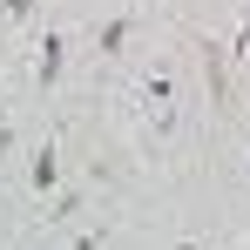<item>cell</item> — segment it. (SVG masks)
Listing matches in <instances>:
<instances>
[{
  "label": "cell",
  "instance_id": "cell-1",
  "mask_svg": "<svg viewBox=\"0 0 250 250\" xmlns=\"http://www.w3.org/2000/svg\"><path fill=\"white\" fill-rule=\"evenodd\" d=\"M27 183H34V196L61 189V156H54V142H34V156H27Z\"/></svg>",
  "mask_w": 250,
  "mask_h": 250
},
{
  "label": "cell",
  "instance_id": "cell-2",
  "mask_svg": "<svg viewBox=\"0 0 250 250\" xmlns=\"http://www.w3.org/2000/svg\"><path fill=\"white\" fill-rule=\"evenodd\" d=\"M61 61H68V34H61V27H47V34H41V61H34V82L54 88V82H61Z\"/></svg>",
  "mask_w": 250,
  "mask_h": 250
},
{
  "label": "cell",
  "instance_id": "cell-3",
  "mask_svg": "<svg viewBox=\"0 0 250 250\" xmlns=\"http://www.w3.org/2000/svg\"><path fill=\"white\" fill-rule=\"evenodd\" d=\"M169 95H176V82H169V68H149V75H142V102H149V108L163 115V108H169Z\"/></svg>",
  "mask_w": 250,
  "mask_h": 250
},
{
  "label": "cell",
  "instance_id": "cell-4",
  "mask_svg": "<svg viewBox=\"0 0 250 250\" xmlns=\"http://www.w3.org/2000/svg\"><path fill=\"white\" fill-rule=\"evenodd\" d=\"M128 34H135V14H115V21L95 34V47H102V54H122V41H128Z\"/></svg>",
  "mask_w": 250,
  "mask_h": 250
},
{
  "label": "cell",
  "instance_id": "cell-5",
  "mask_svg": "<svg viewBox=\"0 0 250 250\" xmlns=\"http://www.w3.org/2000/svg\"><path fill=\"white\" fill-rule=\"evenodd\" d=\"M68 250H102V230H75V237H68Z\"/></svg>",
  "mask_w": 250,
  "mask_h": 250
},
{
  "label": "cell",
  "instance_id": "cell-6",
  "mask_svg": "<svg viewBox=\"0 0 250 250\" xmlns=\"http://www.w3.org/2000/svg\"><path fill=\"white\" fill-rule=\"evenodd\" d=\"M0 14H7V21H27V14H34V0H0Z\"/></svg>",
  "mask_w": 250,
  "mask_h": 250
},
{
  "label": "cell",
  "instance_id": "cell-7",
  "mask_svg": "<svg viewBox=\"0 0 250 250\" xmlns=\"http://www.w3.org/2000/svg\"><path fill=\"white\" fill-rule=\"evenodd\" d=\"M176 250H196V244H176Z\"/></svg>",
  "mask_w": 250,
  "mask_h": 250
}]
</instances>
